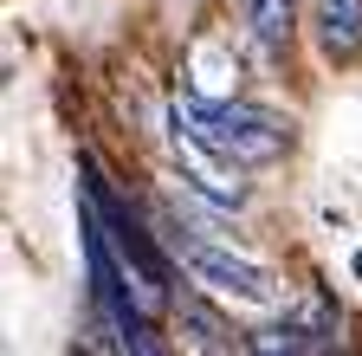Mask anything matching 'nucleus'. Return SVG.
Masks as SVG:
<instances>
[{
  "label": "nucleus",
  "instance_id": "1",
  "mask_svg": "<svg viewBox=\"0 0 362 356\" xmlns=\"http://www.w3.org/2000/svg\"><path fill=\"white\" fill-rule=\"evenodd\" d=\"M175 123L194 130L207 149H220L240 168H265L291 149V123L279 110H259L246 98H201V91H175Z\"/></svg>",
  "mask_w": 362,
  "mask_h": 356
},
{
  "label": "nucleus",
  "instance_id": "2",
  "mask_svg": "<svg viewBox=\"0 0 362 356\" xmlns=\"http://www.w3.org/2000/svg\"><path fill=\"white\" fill-rule=\"evenodd\" d=\"M162 240L175 246L181 272H188L201 292H214V298H233V304H246V311H272V304H279V292H285L272 265H259V259H246V253H233V246H220V240H201V234H188V227H168Z\"/></svg>",
  "mask_w": 362,
  "mask_h": 356
},
{
  "label": "nucleus",
  "instance_id": "3",
  "mask_svg": "<svg viewBox=\"0 0 362 356\" xmlns=\"http://www.w3.org/2000/svg\"><path fill=\"white\" fill-rule=\"evenodd\" d=\"M168 149H175V162H181V175L194 182V195H207V201H220V207H246V182H240V162H226L220 149H207L194 130H168Z\"/></svg>",
  "mask_w": 362,
  "mask_h": 356
},
{
  "label": "nucleus",
  "instance_id": "4",
  "mask_svg": "<svg viewBox=\"0 0 362 356\" xmlns=\"http://www.w3.org/2000/svg\"><path fill=\"white\" fill-rule=\"evenodd\" d=\"M246 350H337V311L324 298H304L298 311H285L272 331H259Z\"/></svg>",
  "mask_w": 362,
  "mask_h": 356
},
{
  "label": "nucleus",
  "instance_id": "5",
  "mask_svg": "<svg viewBox=\"0 0 362 356\" xmlns=\"http://www.w3.org/2000/svg\"><path fill=\"white\" fill-rule=\"evenodd\" d=\"M310 39L324 65H356L362 59V0H310Z\"/></svg>",
  "mask_w": 362,
  "mask_h": 356
},
{
  "label": "nucleus",
  "instance_id": "6",
  "mask_svg": "<svg viewBox=\"0 0 362 356\" xmlns=\"http://www.w3.org/2000/svg\"><path fill=\"white\" fill-rule=\"evenodd\" d=\"M240 26L252 33V46L265 59H285L298 33V0H240Z\"/></svg>",
  "mask_w": 362,
  "mask_h": 356
},
{
  "label": "nucleus",
  "instance_id": "7",
  "mask_svg": "<svg viewBox=\"0 0 362 356\" xmlns=\"http://www.w3.org/2000/svg\"><path fill=\"white\" fill-rule=\"evenodd\" d=\"M175 331H181V343H188V350H240L233 324H226L220 311H207L201 298H181V304H175Z\"/></svg>",
  "mask_w": 362,
  "mask_h": 356
},
{
  "label": "nucleus",
  "instance_id": "8",
  "mask_svg": "<svg viewBox=\"0 0 362 356\" xmlns=\"http://www.w3.org/2000/svg\"><path fill=\"white\" fill-rule=\"evenodd\" d=\"M188 71H194V91L201 98H233V84H240V71L226 65V46H220L214 33L188 46Z\"/></svg>",
  "mask_w": 362,
  "mask_h": 356
},
{
  "label": "nucleus",
  "instance_id": "9",
  "mask_svg": "<svg viewBox=\"0 0 362 356\" xmlns=\"http://www.w3.org/2000/svg\"><path fill=\"white\" fill-rule=\"evenodd\" d=\"M356 279H362V253H356Z\"/></svg>",
  "mask_w": 362,
  "mask_h": 356
}]
</instances>
